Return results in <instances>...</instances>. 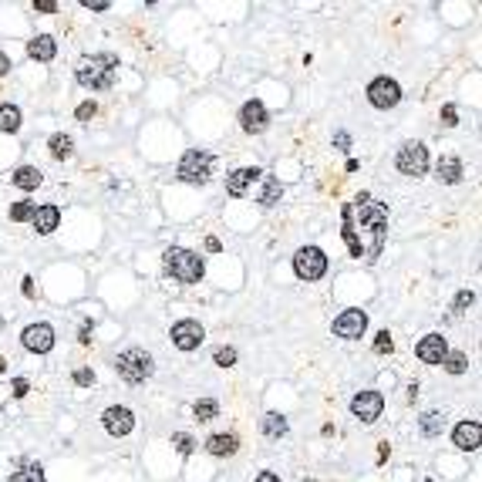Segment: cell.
<instances>
[{
	"mask_svg": "<svg viewBox=\"0 0 482 482\" xmlns=\"http://www.w3.org/2000/svg\"><path fill=\"white\" fill-rule=\"evenodd\" d=\"M472 304H476V293H472V290H459L456 293V310H459V314H462L466 307H472Z\"/></svg>",
	"mask_w": 482,
	"mask_h": 482,
	"instance_id": "cell-37",
	"label": "cell"
},
{
	"mask_svg": "<svg viewBox=\"0 0 482 482\" xmlns=\"http://www.w3.org/2000/svg\"><path fill=\"white\" fill-rule=\"evenodd\" d=\"M172 445H176L179 456H189L192 449H196V439H192V435H186V431H176V435H172Z\"/></svg>",
	"mask_w": 482,
	"mask_h": 482,
	"instance_id": "cell-33",
	"label": "cell"
},
{
	"mask_svg": "<svg viewBox=\"0 0 482 482\" xmlns=\"http://www.w3.org/2000/svg\"><path fill=\"white\" fill-rule=\"evenodd\" d=\"M392 347H394L392 334H388V330H381L378 337H374V355H392Z\"/></svg>",
	"mask_w": 482,
	"mask_h": 482,
	"instance_id": "cell-34",
	"label": "cell"
},
{
	"mask_svg": "<svg viewBox=\"0 0 482 482\" xmlns=\"http://www.w3.org/2000/svg\"><path fill=\"white\" fill-rule=\"evenodd\" d=\"M267 125H270L267 105L260 102V98H250V102L240 108V128L246 135H260V132H267Z\"/></svg>",
	"mask_w": 482,
	"mask_h": 482,
	"instance_id": "cell-11",
	"label": "cell"
},
{
	"mask_svg": "<svg viewBox=\"0 0 482 482\" xmlns=\"http://www.w3.org/2000/svg\"><path fill=\"white\" fill-rule=\"evenodd\" d=\"M115 71H118V54L102 51V54H88L81 58L75 68V78L81 88L88 91H105L115 85Z\"/></svg>",
	"mask_w": 482,
	"mask_h": 482,
	"instance_id": "cell-2",
	"label": "cell"
},
{
	"mask_svg": "<svg viewBox=\"0 0 482 482\" xmlns=\"http://www.w3.org/2000/svg\"><path fill=\"white\" fill-rule=\"evenodd\" d=\"M260 176H263L260 169H253V165H243V169H236V172H229V176H226V192H229V196H246V192L260 182Z\"/></svg>",
	"mask_w": 482,
	"mask_h": 482,
	"instance_id": "cell-16",
	"label": "cell"
},
{
	"mask_svg": "<svg viewBox=\"0 0 482 482\" xmlns=\"http://www.w3.org/2000/svg\"><path fill=\"white\" fill-rule=\"evenodd\" d=\"M442 125L445 128H456L459 125V108H456V105H442Z\"/></svg>",
	"mask_w": 482,
	"mask_h": 482,
	"instance_id": "cell-35",
	"label": "cell"
},
{
	"mask_svg": "<svg viewBox=\"0 0 482 482\" xmlns=\"http://www.w3.org/2000/svg\"><path fill=\"white\" fill-rule=\"evenodd\" d=\"M31 216H34V203H31V199H21V203L11 206V219H14V223H27Z\"/></svg>",
	"mask_w": 482,
	"mask_h": 482,
	"instance_id": "cell-31",
	"label": "cell"
},
{
	"mask_svg": "<svg viewBox=\"0 0 482 482\" xmlns=\"http://www.w3.org/2000/svg\"><path fill=\"white\" fill-rule=\"evenodd\" d=\"M334 145H337V149H347V145H351V135H347V132H337V135H334Z\"/></svg>",
	"mask_w": 482,
	"mask_h": 482,
	"instance_id": "cell-42",
	"label": "cell"
},
{
	"mask_svg": "<svg viewBox=\"0 0 482 482\" xmlns=\"http://www.w3.org/2000/svg\"><path fill=\"white\" fill-rule=\"evenodd\" d=\"M48 149H51V155L58 159V162H61V159H71V155H75V139L64 135V132H58V135L48 139Z\"/></svg>",
	"mask_w": 482,
	"mask_h": 482,
	"instance_id": "cell-24",
	"label": "cell"
},
{
	"mask_svg": "<svg viewBox=\"0 0 482 482\" xmlns=\"http://www.w3.org/2000/svg\"><path fill=\"white\" fill-rule=\"evenodd\" d=\"M75 384H81V388L95 384V371H91V368H78L75 371Z\"/></svg>",
	"mask_w": 482,
	"mask_h": 482,
	"instance_id": "cell-38",
	"label": "cell"
},
{
	"mask_svg": "<svg viewBox=\"0 0 482 482\" xmlns=\"http://www.w3.org/2000/svg\"><path fill=\"white\" fill-rule=\"evenodd\" d=\"M293 273L300 280H320L328 273V253L320 246H300L293 253Z\"/></svg>",
	"mask_w": 482,
	"mask_h": 482,
	"instance_id": "cell-6",
	"label": "cell"
},
{
	"mask_svg": "<svg viewBox=\"0 0 482 482\" xmlns=\"http://www.w3.org/2000/svg\"><path fill=\"white\" fill-rule=\"evenodd\" d=\"M21 283H24V287H21V290H24V297H34V280H31V277H24V280H21Z\"/></svg>",
	"mask_w": 482,
	"mask_h": 482,
	"instance_id": "cell-47",
	"label": "cell"
},
{
	"mask_svg": "<svg viewBox=\"0 0 482 482\" xmlns=\"http://www.w3.org/2000/svg\"><path fill=\"white\" fill-rule=\"evenodd\" d=\"M4 371H7V361H4V357H0V374H4Z\"/></svg>",
	"mask_w": 482,
	"mask_h": 482,
	"instance_id": "cell-48",
	"label": "cell"
},
{
	"mask_svg": "<svg viewBox=\"0 0 482 482\" xmlns=\"http://www.w3.org/2000/svg\"><path fill=\"white\" fill-rule=\"evenodd\" d=\"M365 330H368V314H365V310H344V314L334 318V334L344 337V341L365 337Z\"/></svg>",
	"mask_w": 482,
	"mask_h": 482,
	"instance_id": "cell-12",
	"label": "cell"
},
{
	"mask_svg": "<svg viewBox=\"0 0 482 482\" xmlns=\"http://www.w3.org/2000/svg\"><path fill=\"white\" fill-rule=\"evenodd\" d=\"M206 250H209V253H219V250H223V243L216 240V236H209V240H206Z\"/></svg>",
	"mask_w": 482,
	"mask_h": 482,
	"instance_id": "cell-45",
	"label": "cell"
},
{
	"mask_svg": "<svg viewBox=\"0 0 482 482\" xmlns=\"http://www.w3.org/2000/svg\"><path fill=\"white\" fill-rule=\"evenodd\" d=\"M415 355H419L421 365H442L445 355H449V344H445L442 334H425V337L415 344Z\"/></svg>",
	"mask_w": 482,
	"mask_h": 482,
	"instance_id": "cell-15",
	"label": "cell"
},
{
	"mask_svg": "<svg viewBox=\"0 0 482 482\" xmlns=\"http://www.w3.org/2000/svg\"><path fill=\"white\" fill-rule=\"evenodd\" d=\"M213 361L219 365V368H233V365H236V347H216Z\"/></svg>",
	"mask_w": 482,
	"mask_h": 482,
	"instance_id": "cell-32",
	"label": "cell"
},
{
	"mask_svg": "<svg viewBox=\"0 0 482 482\" xmlns=\"http://www.w3.org/2000/svg\"><path fill=\"white\" fill-rule=\"evenodd\" d=\"M192 415H196L199 421H213L216 415H219V405H216L213 398H199V402L192 405Z\"/></svg>",
	"mask_w": 482,
	"mask_h": 482,
	"instance_id": "cell-29",
	"label": "cell"
},
{
	"mask_svg": "<svg viewBox=\"0 0 482 482\" xmlns=\"http://www.w3.org/2000/svg\"><path fill=\"white\" fill-rule=\"evenodd\" d=\"M169 337H172V344H176L179 351H196L199 344L206 341V330L199 320H176L172 324V330H169Z\"/></svg>",
	"mask_w": 482,
	"mask_h": 482,
	"instance_id": "cell-9",
	"label": "cell"
},
{
	"mask_svg": "<svg viewBox=\"0 0 482 482\" xmlns=\"http://www.w3.org/2000/svg\"><path fill=\"white\" fill-rule=\"evenodd\" d=\"M115 371L128 381V384H142L145 378H152L155 371V361L149 351H142V347H128L122 355L115 357Z\"/></svg>",
	"mask_w": 482,
	"mask_h": 482,
	"instance_id": "cell-4",
	"label": "cell"
},
{
	"mask_svg": "<svg viewBox=\"0 0 482 482\" xmlns=\"http://www.w3.org/2000/svg\"><path fill=\"white\" fill-rule=\"evenodd\" d=\"M253 482H280V476H277V472H260Z\"/></svg>",
	"mask_w": 482,
	"mask_h": 482,
	"instance_id": "cell-44",
	"label": "cell"
},
{
	"mask_svg": "<svg viewBox=\"0 0 482 482\" xmlns=\"http://www.w3.org/2000/svg\"><path fill=\"white\" fill-rule=\"evenodd\" d=\"M260 429H263V435H270V439H280V435H287V431H290V425H287V419H283V415L267 412V415H263V421H260Z\"/></svg>",
	"mask_w": 482,
	"mask_h": 482,
	"instance_id": "cell-26",
	"label": "cell"
},
{
	"mask_svg": "<svg viewBox=\"0 0 482 482\" xmlns=\"http://www.w3.org/2000/svg\"><path fill=\"white\" fill-rule=\"evenodd\" d=\"M442 368L449 371V374H462V371H469V355H466V351H449L442 361Z\"/></svg>",
	"mask_w": 482,
	"mask_h": 482,
	"instance_id": "cell-28",
	"label": "cell"
},
{
	"mask_svg": "<svg viewBox=\"0 0 482 482\" xmlns=\"http://www.w3.org/2000/svg\"><path fill=\"white\" fill-rule=\"evenodd\" d=\"M176 176L182 179V182H189V186L209 182V176H213V155L203 152V149H189V152L179 159Z\"/></svg>",
	"mask_w": 482,
	"mask_h": 482,
	"instance_id": "cell-5",
	"label": "cell"
},
{
	"mask_svg": "<svg viewBox=\"0 0 482 482\" xmlns=\"http://www.w3.org/2000/svg\"><path fill=\"white\" fill-rule=\"evenodd\" d=\"M81 7H85V11H108V7H112V4H108V0H85V4H81Z\"/></svg>",
	"mask_w": 482,
	"mask_h": 482,
	"instance_id": "cell-39",
	"label": "cell"
},
{
	"mask_svg": "<svg viewBox=\"0 0 482 482\" xmlns=\"http://www.w3.org/2000/svg\"><path fill=\"white\" fill-rule=\"evenodd\" d=\"M452 442H456V449H462V452H476L482 442V425L479 421H459L456 429H452Z\"/></svg>",
	"mask_w": 482,
	"mask_h": 482,
	"instance_id": "cell-17",
	"label": "cell"
},
{
	"mask_svg": "<svg viewBox=\"0 0 482 482\" xmlns=\"http://www.w3.org/2000/svg\"><path fill=\"white\" fill-rule=\"evenodd\" d=\"M260 206H277L280 199H283V186H280V179H273V176H260Z\"/></svg>",
	"mask_w": 482,
	"mask_h": 482,
	"instance_id": "cell-23",
	"label": "cell"
},
{
	"mask_svg": "<svg viewBox=\"0 0 482 482\" xmlns=\"http://www.w3.org/2000/svg\"><path fill=\"white\" fill-rule=\"evenodd\" d=\"M381 412H384V394L381 392H357L355 398H351V415L361 419L365 425L378 421Z\"/></svg>",
	"mask_w": 482,
	"mask_h": 482,
	"instance_id": "cell-10",
	"label": "cell"
},
{
	"mask_svg": "<svg viewBox=\"0 0 482 482\" xmlns=\"http://www.w3.org/2000/svg\"><path fill=\"white\" fill-rule=\"evenodd\" d=\"M439 182H445V186L462 182V162H459L456 155H442L439 159Z\"/></svg>",
	"mask_w": 482,
	"mask_h": 482,
	"instance_id": "cell-22",
	"label": "cell"
},
{
	"mask_svg": "<svg viewBox=\"0 0 482 482\" xmlns=\"http://www.w3.org/2000/svg\"><path fill=\"white\" fill-rule=\"evenodd\" d=\"M11 482H44V466L41 462H21L17 472H11Z\"/></svg>",
	"mask_w": 482,
	"mask_h": 482,
	"instance_id": "cell-25",
	"label": "cell"
},
{
	"mask_svg": "<svg viewBox=\"0 0 482 482\" xmlns=\"http://www.w3.org/2000/svg\"><path fill=\"white\" fill-rule=\"evenodd\" d=\"M7 71H11V58H7V54L0 51V78L7 75Z\"/></svg>",
	"mask_w": 482,
	"mask_h": 482,
	"instance_id": "cell-46",
	"label": "cell"
},
{
	"mask_svg": "<svg viewBox=\"0 0 482 482\" xmlns=\"http://www.w3.org/2000/svg\"><path fill=\"white\" fill-rule=\"evenodd\" d=\"M162 267L165 273L172 280H179V283H199L206 273V263L199 253H192V250H186V246H169L162 253Z\"/></svg>",
	"mask_w": 482,
	"mask_h": 482,
	"instance_id": "cell-3",
	"label": "cell"
},
{
	"mask_svg": "<svg viewBox=\"0 0 482 482\" xmlns=\"http://www.w3.org/2000/svg\"><path fill=\"white\" fill-rule=\"evenodd\" d=\"M34 11H41V14H54V11H58V4H54V0H34Z\"/></svg>",
	"mask_w": 482,
	"mask_h": 482,
	"instance_id": "cell-40",
	"label": "cell"
},
{
	"mask_svg": "<svg viewBox=\"0 0 482 482\" xmlns=\"http://www.w3.org/2000/svg\"><path fill=\"white\" fill-rule=\"evenodd\" d=\"M78 341H81V344H91V324H85V328L78 330Z\"/></svg>",
	"mask_w": 482,
	"mask_h": 482,
	"instance_id": "cell-43",
	"label": "cell"
},
{
	"mask_svg": "<svg viewBox=\"0 0 482 482\" xmlns=\"http://www.w3.org/2000/svg\"><path fill=\"white\" fill-rule=\"evenodd\" d=\"M0 132H21V108L17 105H0Z\"/></svg>",
	"mask_w": 482,
	"mask_h": 482,
	"instance_id": "cell-27",
	"label": "cell"
},
{
	"mask_svg": "<svg viewBox=\"0 0 482 482\" xmlns=\"http://www.w3.org/2000/svg\"><path fill=\"white\" fill-rule=\"evenodd\" d=\"M11 182L17 186V189H24V192L38 189V186H41V169H38V165H21V169H14Z\"/></svg>",
	"mask_w": 482,
	"mask_h": 482,
	"instance_id": "cell-21",
	"label": "cell"
},
{
	"mask_svg": "<svg viewBox=\"0 0 482 482\" xmlns=\"http://www.w3.org/2000/svg\"><path fill=\"white\" fill-rule=\"evenodd\" d=\"M304 482H314V479H304Z\"/></svg>",
	"mask_w": 482,
	"mask_h": 482,
	"instance_id": "cell-49",
	"label": "cell"
},
{
	"mask_svg": "<svg viewBox=\"0 0 482 482\" xmlns=\"http://www.w3.org/2000/svg\"><path fill=\"white\" fill-rule=\"evenodd\" d=\"M27 54L34 58V61H51L54 54H58V41L51 34H38L34 41H27Z\"/></svg>",
	"mask_w": 482,
	"mask_h": 482,
	"instance_id": "cell-20",
	"label": "cell"
},
{
	"mask_svg": "<svg viewBox=\"0 0 482 482\" xmlns=\"http://www.w3.org/2000/svg\"><path fill=\"white\" fill-rule=\"evenodd\" d=\"M102 425L108 435L122 439V435H128V431L135 429V415H132V408H125V405H112L102 412Z\"/></svg>",
	"mask_w": 482,
	"mask_h": 482,
	"instance_id": "cell-14",
	"label": "cell"
},
{
	"mask_svg": "<svg viewBox=\"0 0 482 482\" xmlns=\"http://www.w3.org/2000/svg\"><path fill=\"white\" fill-rule=\"evenodd\" d=\"M75 115H78V122H88V118H95V115H98V105H95V102H81Z\"/></svg>",
	"mask_w": 482,
	"mask_h": 482,
	"instance_id": "cell-36",
	"label": "cell"
},
{
	"mask_svg": "<svg viewBox=\"0 0 482 482\" xmlns=\"http://www.w3.org/2000/svg\"><path fill=\"white\" fill-rule=\"evenodd\" d=\"M394 165H398L402 176H412V179L425 176L429 172V149L421 142H405L398 149V155H394Z\"/></svg>",
	"mask_w": 482,
	"mask_h": 482,
	"instance_id": "cell-7",
	"label": "cell"
},
{
	"mask_svg": "<svg viewBox=\"0 0 482 482\" xmlns=\"http://www.w3.org/2000/svg\"><path fill=\"white\" fill-rule=\"evenodd\" d=\"M236 449H240V439L236 435H229V431H216L206 439V452L216 459H226V456H236Z\"/></svg>",
	"mask_w": 482,
	"mask_h": 482,
	"instance_id": "cell-19",
	"label": "cell"
},
{
	"mask_svg": "<svg viewBox=\"0 0 482 482\" xmlns=\"http://www.w3.org/2000/svg\"><path fill=\"white\" fill-rule=\"evenodd\" d=\"M442 425H445V419L442 415H439V412H425V415H421V421H419V429H421V435H439V431H442Z\"/></svg>",
	"mask_w": 482,
	"mask_h": 482,
	"instance_id": "cell-30",
	"label": "cell"
},
{
	"mask_svg": "<svg viewBox=\"0 0 482 482\" xmlns=\"http://www.w3.org/2000/svg\"><path fill=\"white\" fill-rule=\"evenodd\" d=\"M31 223H34V229H38L41 236H48V233H54V229H58V223H61V209H58L54 203L34 206V216H31Z\"/></svg>",
	"mask_w": 482,
	"mask_h": 482,
	"instance_id": "cell-18",
	"label": "cell"
},
{
	"mask_svg": "<svg viewBox=\"0 0 482 482\" xmlns=\"http://www.w3.org/2000/svg\"><path fill=\"white\" fill-rule=\"evenodd\" d=\"M27 388H31V384H27V378H14V398H24Z\"/></svg>",
	"mask_w": 482,
	"mask_h": 482,
	"instance_id": "cell-41",
	"label": "cell"
},
{
	"mask_svg": "<svg viewBox=\"0 0 482 482\" xmlns=\"http://www.w3.org/2000/svg\"><path fill=\"white\" fill-rule=\"evenodd\" d=\"M368 102L374 105V108H381V112H388V108H394V105L402 102V85L388 75L374 78L368 85Z\"/></svg>",
	"mask_w": 482,
	"mask_h": 482,
	"instance_id": "cell-8",
	"label": "cell"
},
{
	"mask_svg": "<svg viewBox=\"0 0 482 482\" xmlns=\"http://www.w3.org/2000/svg\"><path fill=\"white\" fill-rule=\"evenodd\" d=\"M341 236L355 260L365 256L374 263L388 240V206H381L371 192H357L341 213Z\"/></svg>",
	"mask_w": 482,
	"mask_h": 482,
	"instance_id": "cell-1",
	"label": "cell"
},
{
	"mask_svg": "<svg viewBox=\"0 0 482 482\" xmlns=\"http://www.w3.org/2000/svg\"><path fill=\"white\" fill-rule=\"evenodd\" d=\"M21 344H24L27 351H34V355H48L54 347V328L51 324H27L24 334H21Z\"/></svg>",
	"mask_w": 482,
	"mask_h": 482,
	"instance_id": "cell-13",
	"label": "cell"
}]
</instances>
